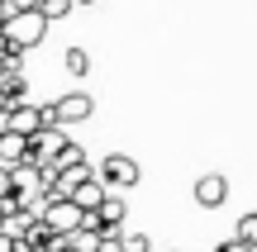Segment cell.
<instances>
[{"label":"cell","mask_w":257,"mask_h":252,"mask_svg":"<svg viewBox=\"0 0 257 252\" xmlns=\"http://www.w3.org/2000/svg\"><path fill=\"white\" fill-rule=\"evenodd\" d=\"M0 38H5L10 57H24L29 48H38L48 38V19L38 15V10H24V15H10L5 29H0Z\"/></svg>","instance_id":"1"},{"label":"cell","mask_w":257,"mask_h":252,"mask_svg":"<svg viewBox=\"0 0 257 252\" xmlns=\"http://www.w3.org/2000/svg\"><path fill=\"white\" fill-rule=\"evenodd\" d=\"M95 171V181H100V186L105 190H134L138 186V181H143V167H138V162L134 157H124V152H110V157H105L100 162V167H91Z\"/></svg>","instance_id":"2"},{"label":"cell","mask_w":257,"mask_h":252,"mask_svg":"<svg viewBox=\"0 0 257 252\" xmlns=\"http://www.w3.org/2000/svg\"><path fill=\"white\" fill-rule=\"evenodd\" d=\"M81 209H76L72 205V200H67V195H57V190H48V209H43V214H38V224H43L48 228V233H76V228H81Z\"/></svg>","instance_id":"3"},{"label":"cell","mask_w":257,"mask_h":252,"mask_svg":"<svg viewBox=\"0 0 257 252\" xmlns=\"http://www.w3.org/2000/svg\"><path fill=\"white\" fill-rule=\"evenodd\" d=\"M53 110H57V124H81V119H91V114H95V100L86 91H67V95H57V100H53Z\"/></svg>","instance_id":"4"},{"label":"cell","mask_w":257,"mask_h":252,"mask_svg":"<svg viewBox=\"0 0 257 252\" xmlns=\"http://www.w3.org/2000/svg\"><path fill=\"white\" fill-rule=\"evenodd\" d=\"M224 200H229V181H224L219 171H210V176L195 181V205L200 209H219Z\"/></svg>","instance_id":"5"},{"label":"cell","mask_w":257,"mask_h":252,"mask_svg":"<svg viewBox=\"0 0 257 252\" xmlns=\"http://www.w3.org/2000/svg\"><path fill=\"white\" fill-rule=\"evenodd\" d=\"M5 129L19 133V138H34V133H38V110H34V105H10V110H5Z\"/></svg>","instance_id":"6"},{"label":"cell","mask_w":257,"mask_h":252,"mask_svg":"<svg viewBox=\"0 0 257 252\" xmlns=\"http://www.w3.org/2000/svg\"><path fill=\"white\" fill-rule=\"evenodd\" d=\"M105 195H110V190H105L100 181L91 176V181H81V186H76V190H72V195H67V200H72V205L81 209V214H95V205H100Z\"/></svg>","instance_id":"7"},{"label":"cell","mask_w":257,"mask_h":252,"mask_svg":"<svg viewBox=\"0 0 257 252\" xmlns=\"http://www.w3.org/2000/svg\"><path fill=\"white\" fill-rule=\"evenodd\" d=\"M76 167H86V148H76V143L67 138V143H62V152L48 162V171L57 176V171H76Z\"/></svg>","instance_id":"8"},{"label":"cell","mask_w":257,"mask_h":252,"mask_svg":"<svg viewBox=\"0 0 257 252\" xmlns=\"http://www.w3.org/2000/svg\"><path fill=\"white\" fill-rule=\"evenodd\" d=\"M19 162H24V138H19V133H0V171H10V167H19Z\"/></svg>","instance_id":"9"},{"label":"cell","mask_w":257,"mask_h":252,"mask_svg":"<svg viewBox=\"0 0 257 252\" xmlns=\"http://www.w3.org/2000/svg\"><path fill=\"white\" fill-rule=\"evenodd\" d=\"M95 224H100V228H119L124 224V200H114V195H105L100 200V205H95Z\"/></svg>","instance_id":"10"},{"label":"cell","mask_w":257,"mask_h":252,"mask_svg":"<svg viewBox=\"0 0 257 252\" xmlns=\"http://www.w3.org/2000/svg\"><path fill=\"white\" fill-rule=\"evenodd\" d=\"M62 67H67L72 76H86V72H91V53H86V48H67Z\"/></svg>","instance_id":"11"},{"label":"cell","mask_w":257,"mask_h":252,"mask_svg":"<svg viewBox=\"0 0 257 252\" xmlns=\"http://www.w3.org/2000/svg\"><path fill=\"white\" fill-rule=\"evenodd\" d=\"M233 238H238L243 247H257V214H252V209H248V214L238 219V228H233Z\"/></svg>","instance_id":"12"},{"label":"cell","mask_w":257,"mask_h":252,"mask_svg":"<svg viewBox=\"0 0 257 252\" xmlns=\"http://www.w3.org/2000/svg\"><path fill=\"white\" fill-rule=\"evenodd\" d=\"M38 15L53 24V19H62V15H72V0H38Z\"/></svg>","instance_id":"13"},{"label":"cell","mask_w":257,"mask_h":252,"mask_svg":"<svg viewBox=\"0 0 257 252\" xmlns=\"http://www.w3.org/2000/svg\"><path fill=\"white\" fill-rule=\"evenodd\" d=\"M148 247H153L148 233H119V252H148Z\"/></svg>","instance_id":"14"},{"label":"cell","mask_w":257,"mask_h":252,"mask_svg":"<svg viewBox=\"0 0 257 252\" xmlns=\"http://www.w3.org/2000/svg\"><path fill=\"white\" fill-rule=\"evenodd\" d=\"M38 110V129H62V124H57V110H53V100L48 105H34Z\"/></svg>","instance_id":"15"},{"label":"cell","mask_w":257,"mask_h":252,"mask_svg":"<svg viewBox=\"0 0 257 252\" xmlns=\"http://www.w3.org/2000/svg\"><path fill=\"white\" fill-rule=\"evenodd\" d=\"M10 195H15V186H10V171H0V205H5Z\"/></svg>","instance_id":"16"},{"label":"cell","mask_w":257,"mask_h":252,"mask_svg":"<svg viewBox=\"0 0 257 252\" xmlns=\"http://www.w3.org/2000/svg\"><path fill=\"white\" fill-rule=\"evenodd\" d=\"M214 252H252V247H243V243H238V238H229V243H219V247H214Z\"/></svg>","instance_id":"17"},{"label":"cell","mask_w":257,"mask_h":252,"mask_svg":"<svg viewBox=\"0 0 257 252\" xmlns=\"http://www.w3.org/2000/svg\"><path fill=\"white\" fill-rule=\"evenodd\" d=\"M0 252H19V243H15V238H5V233H0Z\"/></svg>","instance_id":"18"},{"label":"cell","mask_w":257,"mask_h":252,"mask_svg":"<svg viewBox=\"0 0 257 252\" xmlns=\"http://www.w3.org/2000/svg\"><path fill=\"white\" fill-rule=\"evenodd\" d=\"M5 19H10V10H0V29H5Z\"/></svg>","instance_id":"19"},{"label":"cell","mask_w":257,"mask_h":252,"mask_svg":"<svg viewBox=\"0 0 257 252\" xmlns=\"http://www.w3.org/2000/svg\"><path fill=\"white\" fill-rule=\"evenodd\" d=\"M72 5H95V0H72Z\"/></svg>","instance_id":"20"},{"label":"cell","mask_w":257,"mask_h":252,"mask_svg":"<svg viewBox=\"0 0 257 252\" xmlns=\"http://www.w3.org/2000/svg\"><path fill=\"white\" fill-rule=\"evenodd\" d=\"M19 252H24V247H19Z\"/></svg>","instance_id":"21"},{"label":"cell","mask_w":257,"mask_h":252,"mask_svg":"<svg viewBox=\"0 0 257 252\" xmlns=\"http://www.w3.org/2000/svg\"><path fill=\"white\" fill-rule=\"evenodd\" d=\"M252 214H257V209H252Z\"/></svg>","instance_id":"22"},{"label":"cell","mask_w":257,"mask_h":252,"mask_svg":"<svg viewBox=\"0 0 257 252\" xmlns=\"http://www.w3.org/2000/svg\"><path fill=\"white\" fill-rule=\"evenodd\" d=\"M172 252H176V247H172Z\"/></svg>","instance_id":"23"}]
</instances>
